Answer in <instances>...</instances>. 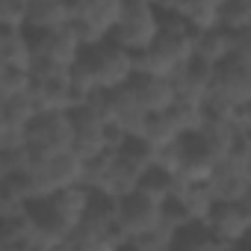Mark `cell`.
I'll return each instance as SVG.
<instances>
[{"instance_id":"obj_17","label":"cell","mask_w":251,"mask_h":251,"mask_svg":"<svg viewBox=\"0 0 251 251\" xmlns=\"http://www.w3.org/2000/svg\"><path fill=\"white\" fill-rule=\"evenodd\" d=\"M39 100L30 92L21 95H9V98H0V127H15V130H27V124L36 118L39 112Z\"/></svg>"},{"instance_id":"obj_18","label":"cell","mask_w":251,"mask_h":251,"mask_svg":"<svg viewBox=\"0 0 251 251\" xmlns=\"http://www.w3.org/2000/svg\"><path fill=\"white\" fill-rule=\"evenodd\" d=\"M163 9H175L192 30H207L219 24V0H166Z\"/></svg>"},{"instance_id":"obj_13","label":"cell","mask_w":251,"mask_h":251,"mask_svg":"<svg viewBox=\"0 0 251 251\" xmlns=\"http://www.w3.org/2000/svg\"><path fill=\"white\" fill-rule=\"evenodd\" d=\"M71 21L68 0H27L24 30H53Z\"/></svg>"},{"instance_id":"obj_8","label":"cell","mask_w":251,"mask_h":251,"mask_svg":"<svg viewBox=\"0 0 251 251\" xmlns=\"http://www.w3.org/2000/svg\"><path fill=\"white\" fill-rule=\"evenodd\" d=\"M207 222H210L213 233L222 239L225 248L239 245L248 236V230H251V219L245 216L239 201H216L213 210L207 213Z\"/></svg>"},{"instance_id":"obj_27","label":"cell","mask_w":251,"mask_h":251,"mask_svg":"<svg viewBox=\"0 0 251 251\" xmlns=\"http://www.w3.org/2000/svg\"><path fill=\"white\" fill-rule=\"evenodd\" d=\"M239 204H242V210H245V216L251 219V186H248V192L239 198Z\"/></svg>"},{"instance_id":"obj_19","label":"cell","mask_w":251,"mask_h":251,"mask_svg":"<svg viewBox=\"0 0 251 251\" xmlns=\"http://www.w3.org/2000/svg\"><path fill=\"white\" fill-rule=\"evenodd\" d=\"M139 189L148 192V195H154L157 201H166L169 195H175V192L183 189V180H180L177 172L166 169L163 163H151L142 172V177H139Z\"/></svg>"},{"instance_id":"obj_24","label":"cell","mask_w":251,"mask_h":251,"mask_svg":"<svg viewBox=\"0 0 251 251\" xmlns=\"http://www.w3.org/2000/svg\"><path fill=\"white\" fill-rule=\"evenodd\" d=\"M27 0H0V27H24Z\"/></svg>"},{"instance_id":"obj_4","label":"cell","mask_w":251,"mask_h":251,"mask_svg":"<svg viewBox=\"0 0 251 251\" xmlns=\"http://www.w3.org/2000/svg\"><path fill=\"white\" fill-rule=\"evenodd\" d=\"M86 103H92L95 109H100L112 127H118L124 133H142L145 130V121L151 115L142 106V100H139V95L133 92L130 83L115 86V89H95Z\"/></svg>"},{"instance_id":"obj_7","label":"cell","mask_w":251,"mask_h":251,"mask_svg":"<svg viewBox=\"0 0 251 251\" xmlns=\"http://www.w3.org/2000/svg\"><path fill=\"white\" fill-rule=\"evenodd\" d=\"M210 92L222 95L233 106L251 103V62H242L236 56H227L225 62H219Z\"/></svg>"},{"instance_id":"obj_3","label":"cell","mask_w":251,"mask_h":251,"mask_svg":"<svg viewBox=\"0 0 251 251\" xmlns=\"http://www.w3.org/2000/svg\"><path fill=\"white\" fill-rule=\"evenodd\" d=\"M71 115L68 109H39L36 118L27 124V148L30 160H48L62 151H71Z\"/></svg>"},{"instance_id":"obj_10","label":"cell","mask_w":251,"mask_h":251,"mask_svg":"<svg viewBox=\"0 0 251 251\" xmlns=\"http://www.w3.org/2000/svg\"><path fill=\"white\" fill-rule=\"evenodd\" d=\"M207 180H210V186H213V192H216L219 201H239L248 192V186H251V177L245 175L239 157H233V154L222 157L213 166V172H210Z\"/></svg>"},{"instance_id":"obj_14","label":"cell","mask_w":251,"mask_h":251,"mask_svg":"<svg viewBox=\"0 0 251 251\" xmlns=\"http://www.w3.org/2000/svg\"><path fill=\"white\" fill-rule=\"evenodd\" d=\"M33 42L24 27H0V65L33 71Z\"/></svg>"},{"instance_id":"obj_21","label":"cell","mask_w":251,"mask_h":251,"mask_svg":"<svg viewBox=\"0 0 251 251\" xmlns=\"http://www.w3.org/2000/svg\"><path fill=\"white\" fill-rule=\"evenodd\" d=\"M219 27H225L227 33H239V30L251 27V0H222Z\"/></svg>"},{"instance_id":"obj_25","label":"cell","mask_w":251,"mask_h":251,"mask_svg":"<svg viewBox=\"0 0 251 251\" xmlns=\"http://www.w3.org/2000/svg\"><path fill=\"white\" fill-rule=\"evenodd\" d=\"M230 56H236L242 62H251V27L233 33V50H230Z\"/></svg>"},{"instance_id":"obj_1","label":"cell","mask_w":251,"mask_h":251,"mask_svg":"<svg viewBox=\"0 0 251 251\" xmlns=\"http://www.w3.org/2000/svg\"><path fill=\"white\" fill-rule=\"evenodd\" d=\"M136 53L121 48L115 39H98L92 45H83L77 62L71 71H77L83 80H89L95 89H115L130 83V77L136 74Z\"/></svg>"},{"instance_id":"obj_9","label":"cell","mask_w":251,"mask_h":251,"mask_svg":"<svg viewBox=\"0 0 251 251\" xmlns=\"http://www.w3.org/2000/svg\"><path fill=\"white\" fill-rule=\"evenodd\" d=\"M130 86H133V92L139 95V100L148 112H163V109L175 106V100L180 98L177 86H175V77H166V74L136 71L130 77Z\"/></svg>"},{"instance_id":"obj_5","label":"cell","mask_w":251,"mask_h":251,"mask_svg":"<svg viewBox=\"0 0 251 251\" xmlns=\"http://www.w3.org/2000/svg\"><path fill=\"white\" fill-rule=\"evenodd\" d=\"M27 33L33 42V56H36L33 62H48L56 68H74V62L83 50V42L71 24H62L53 30H27Z\"/></svg>"},{"instance_id":"obj_6","label":"cell","mask_w":251,"mask_h":251,"mask_svg":"<svg viewBox=\"0 0 251 251\" xmlns=\"http://www.w3.org/2000/svg\"><path fill=\"white\" fill-rule=\"evenodd\" d=\"M160 219H163V201H157L142 189H133L130 195L118 198V225L127 239L151 230L154 225H160Z\"/></svg>"},{"instance_id":"obj_12","label":"cell","mask_w":251,"mask_h":251,"mask_svg":"<svg viewBox=\"0 0 251 251\" xmlns=\"http://www.w3.org/2000/svg\"><path fill=\"white\" fill-rule=\"evenodd\" d=\"M213 77H216V65L213 62H204L198 56H192L177 74H175V86H177V95L186 98V100H204L213 89Z\"/></svg>"},{"instance_id":"obj_23","label":"cell","mask_w":251,"mask_h":251,"mask_svg":"<svg viewBox=\"0 0 251 251\" xmlns=\"http://www.w3.org/2000/svg\"><path fill=\"white\" fill-rule=\"evenodd\" d=\"M189 219H192V213H189V207H186V201H183L180 192H175V195H169V198L163 201V222H166V225L180 227V225H186Z\"/></svg>"},{"instance_id":"obj_11","label":"cell","mask_w":251,"mask_h":251,"mask_svg":"<svg viewBox=\"0 0 251 251\" xmlns=\"http://www.w3.org/2000/svg\"><path fill=\"white\" fill-rule=\"evenodd\" d=\"M142 172L145 169L139 163H133L130 157H124L118 151H109V163H106V175H103L100 189L115 195V198H124V195H130L133 189H139Z\"/></svg>"},{"instance_id":"obj_15","label":"cell","mask_w":251,"mask_h":251,"mask_svg":"<svg viewBox=\"0 0 251 251\" xmlns=\"http://www.w3.org/2000/svg\"><path fill=\"white\" fill-rule=\"evenodd\" d=\"M213 248H225V245L213 233L207 219H189L186 225H180L175 230L172 251H213Z\"/></svg>"},{"instance_id":"obj_29","label":"cell","mask_w":251,"mask_h":251,"mask_svg":"<svg viewBox=\"0 0 251 251\" xmlns=\"http://www.w3.org/2000/svg\"><path fill=\"white\" fill-rule=\"evenodd\" d=\"M219 3H222V0H219Z\"/></svg>"},{"instance_id":"obj_26","label":"cell","mask_w":251,"mask_h":251,"mask_svg":"<svg viewBox=\"0 0 251 251\" xmlns=\"http://www.w3.org/2000/svg\"><path fill=\"white\" fill-rule=\"evenodd\" d=\"M239 121H242V130L251 136V103H245V106H242V118H239Z\"/></svg>"},{"instance_id":"obj_16","label":"cell","mask_w":251,"mask_h":251,"mask_svg":"<svg viewBox=\"0 0 251 251\" xmlns=\"http://www.w3.org/2000/svg\"><path fill=\"white\" fill-rule=\"evenodd\" d=\"M192 48H195V56H198V59L219 65V62H225V59L230 56V50H233V33H227V30L219 27V24H216V27H207V30H195Z\"/></svg>"},{"instance_id":"obj_22","label":"cell","mask_w":251,"mask_h":251,"mask_svg":"<svg viewBox=\"0 0 251 251\" xmlns=\"http://www.w3.org/2000/svg\"><path fill=\"white\" fill-rule=\"evenodd\" d=\"M33 89V71L30 68H15V65H0V98L21 95Z\"/></svg>"},{"instance_id":"obj_20","label":"cell","mask_w":251,"mask_h":251,"mask_svg":"<svg viewBox=\"0 0 251 251\" xmlns=\"http://www.w3.org/2000/svg\"><path fill=\"white\" fill-rule=\"evenodd\" d=\"M175 230L172 225H166L160 219V225H154L151 230L139 233V236H130L124 242V248H133V251H172V242H175Z\"/></svg>"},{"instance_id":"obj_28","label":"cell","mask_w":251,"mask_h":251,"mask_svg":"<svg viewBox=\"0 0 251 251\" xmlns=\"http://www.w3.org/2000/svg\"><path fill=\"white\" fill-rule=\"evenodd\" d=\"M239 245H242V248H251V230H248V236H245V239H242Z\"/></svg>"},{"instance_id":"obj_2","label":"cell","mask_w":251,"mask_h":251,"mask_svg":"<svg viewBox=\"0 0 251 251\" xmlns=\"http://www.w3.org/2000/svg\"><path fill=\"white\" fill-rule=\"evenodd\" d=\"M160 36V6L151 0H124L121 18L112 27L109 39H115L121 48L133 53H142L151 48V42Z\"/></svg>"}]
</instances>
